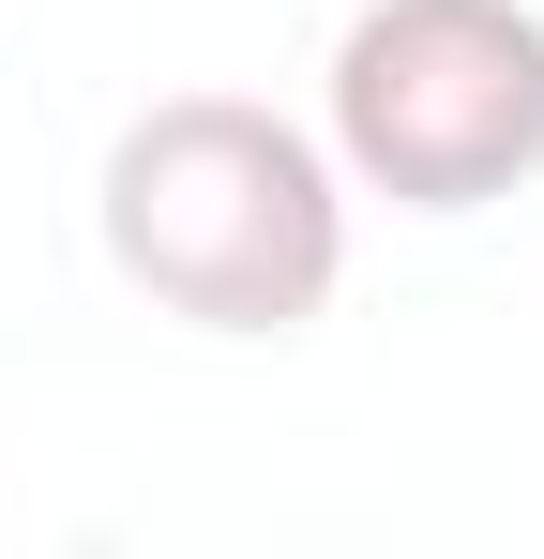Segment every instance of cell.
<instances>
[{"mask_svg": "<svg viewBox=\"0 0 544 559\" xmlns=\"http://www.w3.org/2000/svg\"><path fill=\"white\" fill-rule=\"evenodd\" d=\"M106 273L197 333H303L348 287V167L258 92H152L106 136Z\"/></svg>", "mask_w": 544, "mask_h": 559, "instance_id": "cell-1", "label": "cell"}, {"mask_svg": "<svg viewBox=\"0 0 544 559\" xmlns=\"http://www.w3.org/2000/svg\"><path fill=\"white\" fill-rule=\"evenodd\" d=\"M318 136L348 197L484 212L544 182V15L530 0H363L318 76Z\"/></svg>", "mask_w": 544, "mask_h": 559, "instance_id": "cell-2", "label": "cell"}]
</instances>
